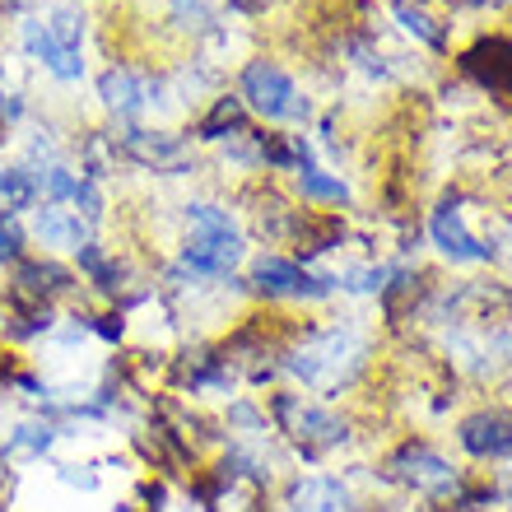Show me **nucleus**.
Instances as JSON below:
<instances>
[{"label":"nucleus","instance_id":"9","mask_svg":"<svg viewBox=\"0 0 512 512\" xmlns=\"http://www.w3.org/2000/svg\"><path fill=\"white\" fill-rule=\"evenodd\" d=\"M429 233H433V247L443 256H452V261H489V247L466 229L457 205H438L429 219Z\"/></svg>","mask_w":512,"mask_h":512},{"label":"nucleus","instance_id":"6","mask_svg":"<svg viewBox=\"0 0 512 512\" xmlns=\"http://www.w3.org/2000/svg\"><path fill=\"white\" fill-rule=\"evenodd\" d=\"M126 154H131L140 168L149 173H163V177H177L191 168V149L182 135H163V131H126L122 135Z\"/></svg>","mask_w":512,"mask_h":512},{"label":"nucleus","instance_id":"5","mask_svg":"<svg viewBox=\"0 0 512 512\" xmlns=\"http://www.w3.org/2000/svg\"><path fill=\"white\" fill-rule=\"evenodd\" d=\"M275 415H280L284 433L303 447H340L345 443V424H340L331 410H322V405H308V401H298V396H280V401H275Z\"/></svg>","mask_w":512,"mask_h":512},{"label":"nucleus","instance_id":"16","mask_svg":"<svg viewBox=\"0 0 512 512\" xmlns=\"http://www.w3.org/2000/svg\"><path fill=\"white\" fill-rule=\"evenodd\" d=\"M298 191H303L308 201H336V205L350 196V187H345L340 177L322 173L317 163H298Z\"/></svg>","mask_w":512,"mask_h":512},{"label":"nucleus","instance_id":"2","mask_svg":"<svg viewBox=\"0 0 512 512\" xmlns=\"http://www.w3.org/2000/svg\"><path fill=\"white\" fill-rule=\"evenodd\" d=\"M364 350H368L364 336H354V331H345V326H326V331H317V336H312L284 368H289L303 387L331 391V387H340V382H350L354 373H359Z\"/></svg>","mask_w":512,"mask_h":512},{"label":"nucleus","instance_id":"14","mask_svg":"<svg viewBox=\"0 0 512 512\" xmlns=\"http://www.w3.org/2000/svg\"><path fill=\"white\" fill-rule=\"evenodd\" d=\"M56 443V424L47 419H19L5 433V461H42Z\"/></svg>","mask_w":512,"mask_h":512},{"label":"nucleus","instance_id":"1","mask_svg":"<svg viewBox=\"0 0 512 512\" xmlns=\"http://www.w3.org/2000/svg\"><path fill=\"white\" fill-rule=\"evenodd\" d=\"M187 229L191 238L182 243V270L219 280L243 261V233H238L229 210H219L210 201H187Z\"/></svg>","mask_w":512,"mask_h":512},{"label":"nucleus","instance_id":"22","mask_svg":"<svg viewBox=\"0 0 512 512\" xmlns=\"http://www.w3.org/2000/svg\"><path fill=\"white\" fill-rule=\"evenodd\" d=\"M345 289H359V294H368V289H382V280H387V270H350L345 275Z\"/></svg>","mask_w":512,"mask_h":512},{"label":"nucleus","instance_id":"13","mask_svg":"<svg viewBox=\"0 0 512 512\" xmlns=\"http://www.w3.org/2000/svg\"><path fill=\"white\" fill-rule=\"evenodd\" d=\"M289 508L294 512H345L350 508V489L331 480V475H303L289 489Z\"/></svg>","mask_w":512,"mask_h":512},{"label":"nucleus","instance_id":"10","mask_svg":"<svg viewBox=\"0 0 512 512\" xmlns=\"http://www.w3.org/2000/svg\"><path fill=\"white\" fill-rule=\"evenodd\" d=\"M461 447L471 457H508L512 452V415L508 410H480L461 419Z\"/></svg>","mask_w":512,"mask_h":512},{"label":"nucleus","instance_id":"3","mask_svg":"<svg viewBox=\"0 0 512 512\" xmlns=\"http://www.w3.org/2000/svg\"><path fill=\"white\" fill-rule=\"evenodd\" d=\"M243 98L247 108L261 112L266 122H308L312 117L308 98L298 94V84L275 61H252L243 70Z\"/></svg>","mask_w":512,"mask_h":512},{"label":"nucleus","instance_id":"18","mask_svg":"<svg viewBox=\"0 0 512 512\" xmlns=\"http://www.w3.org/2000/svg\"><path fill=\"white\" fill-rule=\"evenodd\" d=\"M396 19H401V28H405V33H415L419 42L443 47V33H438V24L429 19V10H424V5H415V0H396Z\"/></svg>","mask_w":512,"mask_h":512},{"label":"nucleus","instance_id":"20","mask_svg":"<svg viewBox=\"0 0 512 512\" xmlns=\"http://www.w3.org/2000/svg\"><path fill=\"white\" fill-rule=\"evenodd\" d=\"M19 256H24V233L10 219H0V266H14Z\"/></svg>","mask_w":512,"mask_h":512},{"label":"nucleus","instance_id":"7","mask_svg":"<svg viewBox=\"0 0 512 512\" xmlns=\"http://www.w3.org/2000/svg\"><path fill=\"white\" fill-rule=\"evenodd\" d=\"M396 475L405 485H415L419 494H429V499H452L457 494V471L433 447H405L396 457Z\"/></svg>","mask_w":512,"mask_h":512},{"label":"nucleus","instance_id":"21","mask_svg":"<svg viewBox=\"0 0 512 512\" xmlns=\"http://www.w3.org/2000/svg\"><path fill=\"white\" fill-rule=\"evenodd\" d=\"M61 485H70V489H94L98 485V475L89 471V466H61Z\"/></svg>","mask_w":512,"mask_h":512},{"label":"nucleus","instance_id":"4","mask_svg":"<svg viewBox=\"0 0 512 512\" xmlns=\"http://www.w3.org/2000/svg\"><path fill=\"white\" fill-rule=\"evenodd\" d=\"M252 284L270 298H326L336 289V280L326 275H312L289 256H256L252 266Z\"/></svg>","mask_w":512,"mask_h":512},{"label":"nucleus","instance_id":"12","mask_svg":"<svg viewBox=\"0 0 512 512\" xmlns=\"http://www.w3.org/2000/svg\"><path fill=\"white\" fill-rule=\"evenodd\" d=\"M89 229H94V224H84L66 205H42V210H33V238H38L42 247L80 252V247L89 243Z\"/></svg>","mask_w":512,"mask_h":512},{"label":"nucleus","instance_id":"19","mask_svg":"<svg viewBox=\"0 0 512 512\" xmlns=\"http://www.w3.org/2000/svg\"><path fill=\"white\" fill-rule=\"evenodd\" d=\"M70 205H75V215H80L84 224H98V219H103V196H98V187L89 182V177H80V187H75Z\"/></svg>","mask_w":512,"mask_h":512},{"label":"nucleus","instance_id":"17","mask_svg":"<svg viewBox=\"0 0 512 512\" xmlns=\"http://www.w3.org/2000/svg\"><path fill=\"white\" fill-rule=\"evenodd\" d=\"M229 131H243V98H219L215 112L201 122V140H224Z\"/></svg>","mask_w":512,"mask_h":512},{"label":"nucleus","instance_id":"8","mask_svg":"<svg viewBox=\"0 0 512 512\" xmlns=\"http://www.w3.org/2000/svg\"><path fill=\"white\" fill-rule=\"evenodd\" d=\"M70 284H75V275L56 261H19V270H14V298L28 308H52V298L66 294Z\"/></svg>","mask_w":512,"mask_h":512},{"label":"nucleus","instance_id":"11","mask_svg":"<svg viewBox=\"0 0 512 512\" xmlns=\"http://www.w3.org/2000/svg\"><path fill=\"white\" fill-rule=\"evenodd\" d=\"M98 94H103L108 112H117V117H126V122H135V117L154 103L159 84L145 80V75H131V70H108V75L98 80Z\"/></svg>","mask_w":512,"mask_h":512},{"label":"nucleus","instance_id":"15","mask_svg":"<svg viewBox=\"0 0 512 512\" xmlns=\"http://www.w3.org/2000/svg\"><path fill=\"white\" fill-rule=\"evenodd\" d=\"M75 261H80V275L94 280V289H103V294H117V289H122V266H117V256H112L108 247L84 243L80 252H75Z\"/></svg>","mask_w":512,"mask_h":512}]
</instances>
